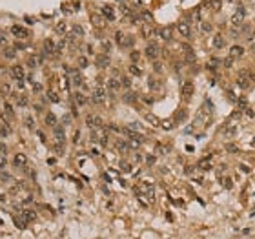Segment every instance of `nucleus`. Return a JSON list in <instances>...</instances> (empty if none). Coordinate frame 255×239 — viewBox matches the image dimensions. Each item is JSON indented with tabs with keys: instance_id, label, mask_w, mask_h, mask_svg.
I'll return each mask as SVG.
<instances>
[{
	"instance_id": "1",
	"label": "nucleus",
	"mask_w": 255,
	"mask_h": 239,
	"mask_svg": "<svg viewBox=\"0 0 255 239\" xmlns=\"http://www.w3.org/2000/svg\"><path fill=\"white\" fill-rule=\"evenodd\" d=\"M137 193H139L140 197H148L149 201L155 199V190H153V186L149 184V183H140L137 186Z\"/></svg>"
},
{
	"instance_id": "2",
	"label": "nucleus",
	"mask_w": 255,
	"mask_h": 239,
	"mask_svg": "<svg viewBox=\"0 0 255 239\" xmlns=\"http://www.w3.org/2000/svg\"><path fill=\"white\" fill-rule=\"evenodd\" d=\"M104 100H106V89L102 86H97L93 89V93H91V102L93 104H102Z\"/></svg>"
},
{
	"instance_id": "3",
	"label": "nucleus",
	"mask_w": 255,
	"mask_h": 239,
	"mask_svg": "<svg viewBox=\"0 0 255 239\" xmlns=\"http://www.w3.org/2000/svg\"><path fill=\"white\" fill-rule=\"evenodd\" d=\"M144 53H146V57L148 58H157L159 55H160V48H159V44H155V42H149L148 46H146V49H144Z\"/></svg>"
},
{
	"instance_id": "4",
	"label": "nucleus",
	"mask_w": 255,
	"mask_h": 239,
	"mask_svg": "<svg viewBox=\"0 0 255 239\" xmlns=\"http://www.w3.org/2000/svg\"><path fill=\"white\" fill-rule=\"evenodd\" d=\"M86 124L89 128H95V130H100L102 128V119L98 115H87L86 117Z\"/></svg>"
},
{
	"instance_id": "5",
	"label": "nucleus",
	"mask_w": 255,
	"mask_h": 239,
	"mask_svg": "<svg viewBox=\"0 0 255 239\" xmlns=\"http://www.w3.org/2000/svg\"><path fill=\"white\" fill-rule=\"evenodd\" d=\"M177 31L181 33V37H184V38H190V35H191L190 24H188V22H184V20H181V22L177 24Z\"/></svg>"
},
{
	"instance_id": "6",
	"label": "nucleus",
	"mask_w": 255,
	"mask_h": 239,
	"mask_svg": "<svg viewBox=\"0 0 255 239\" xmlns=\"http://www.w3.org/2000/svg\"><path fill=\"white\" fill-rule=\"evenodd\" d=\"M244 17H246V9H244V7H239V9H237V13L231 17L233 26H241V24H243V20H244Z\"/></svg>"
},
{
	"instance_id": "7",
	"label": "nucleus",
	"mask_w": 255,
	"mask_h": 239,
	"mask_svg": "<svg viewBox=\"0 0 255 239\" xmlns=\"http://www.w3.org/2000/svg\"><path fill=\"white\" fill-rule=\"evenodd\" d=\"M11 33L17 38H27L29 37V31H27L26 27H22V26H13L11 27Z\"/></svg>"
},
{
	"instance_id": "8",
	"label": "nucleus",
	"mask_w": 255,
	"mask_h": 239,
	"mask_svg": "<svg viewBox=\"0 0 255 239\" xmlns=\"http://www.w3.org/2000/svg\"><path fill=\"white\" fill-rule=\"evenodd\" d=\"M13 162H15V166L17 168H27V157L24 155V153H17L15 155V159H13Z\"/></svg>"
},
{
	"instance_id": "9",
	"label": "nucleus",
	"mask_w": 255,
	"mask_h": 239,
	"mask_svg": "<svg viewBox=\"0 0 255 239\" xmlns=\"http://www.w3.org/2000/svg\"><path fill=\"white\" fill-rule=\"evenodd\" d=\"M193 89H195V88H193V82H191V80H184L182 86H181V91H182L184 97H191V95H193Z\"/></svg>"
},
{
	"instance_id": "10",
	"label": "nucleus",
	"mask_w": 255,
	"mask_h": 239,
	"mask_svg": "<svg viewBox=\"0 0 255 239\" xmlns=\"http://www.w3.org/2000/svg\"><path fill=\"white\" fill-rule=\"evenodd\" d=\"M244 55V48L243 46H231V49H230V58H241Z\"/></svg>"
},
{
	"instance_id": "11",
	"label": "nucleus",
	"mask_w": 255,
	"mask_h": 239,
	"mask_svg": "<svg viewBox=\"0 0 255 239\" xmlns=\"http://www.w3.org/2000/svg\"><path fill=\"white\" fill-rule=\"evenodd\" d=\"M95 64H97L98 68H108V66H109V57H108V55H97Z\"/></svg>"
},
{
	"instance_id": "12",
	"label": "nucleus",
	"mask_w": 255,
	"mask_h": 239,
	"mask_svg": "<svg viewBox=\"0 0 255 239\" xmlns=\"http://www.w3.org/2000/svg\"><path fill=\"white\" fill-rule=\"evenodd\" d=\"M11 75L15 77V80H22L24 79V68L22 66H13L11 68Z\"/></svg>"
},
{
	"instance_id": "13",
	"label": "nucleus",
	"mask_w": 255,
	"mask_h": 239,
	"mask_svg": "<svg viewBox=\"0 0 255 239\" xmlns=\"http://www.w3.org/2000/svg\"><path fill=\"white\" fill-rule=\"evenodd\" d=\"M102 15H104L106 20H115V9L111 6H104L102 7Z\"/></svg>"
},
{
	"instance_id": "14",
	"label": "nucleus",
	"mask_w": 255,
	"mask_h": 239,
	"mask_svg": "<svg viewBox=\"0 0 255 239\" xmlns=\"http://www.w3.org/2000/svg\"><path fill=\"white\" fill-rule=\"evenodd\" d=\"M73 99H75V104H77V106H84V104L87 102V97L84 95V93H80V91H77L73 95Z\"/></svg>"
},
{
	"instance_id": "15",
	"label": "nucleus",
	"mask_w": 255,
	"mask_h": 239,
	"mask_svg": "<svg viewBox=\"0 0 255 239\" xmlns=\"http://www.w3.org/2000/svg\"><path fill=\"white\" fill-rule=\"evenodd\" d=\"M157 33H159V37H160L162 40H170V38H171V29H170V27H160Z\"/></svg>"
},
{
	"instance_id": "16",
	"label": "nucleus",
	"mask_w": 255,
	"mask_h": 239,
	"mask_svg": "<svg viewBox=\"0 0 255 239\" xmlns=\"http://www.w3.org/2000/svg\"><path fill=\"white\" fill-rule=\"evenodd\" d=\"M121 86H122V84H121V80H118V79H109V80H108V88L111 89V91H118Z\"/></svg>"
},
{
	"instance_id": "17",
	"label": "nucleus",
	"mask_w": 255,
	"mask_h": 239,
	"mask_svg": "<svg viewBox=\"0 0 255 239\" xmlns=\"http://www.w3.org/2000/svg\"><path fill=\"white\" fill-rule=\"evenodd\" d=\"M15 225H17L18 228H26V225H27V219L22 215V212H20V215H15Z\"/></svg>"
},
{
	"instance_id": "18",
	"label": "nucleus",
	"mask_w": 255,
	"mask_h": 239,
	"mask_svg": "<svg viewBox=\"0 0 255 239\" xmlns=\"http://www.w3.org/2000/svg\"><path fill=\"white\" fill-rule=\"evenodd\" d=\"M213 48H217V49L224 48V37H222L220 33H217V35L213 37Z\"/></svg>"
},
{
	"instance_id": "19",
	"label": "nucleus",
	"mask_w": 255,
	"mask_h": 239,
	"mask_svg": "<svg viewBox=\"0 0 255 239\" xmlns=\"http://www.w3.org/2000/svg\"><path fill=\"white\" fill-rule=\"evenodd\" d=\"M55 135H57V141H58V144H64V139H66V135H64V130H62L60 126H57V128H55Z\"/></svg>"
},
{
	"instance_id": "20",
	"label": "nucleus",
	"mask_w": 255,
	"mask_h": 239,
	"mask_svg": "<svg viewBox=\"0 0 255 239\" xmlns=\"http://www.w3.org/2000/svg\"><path fill=\"white\" fill-rule=\"evenodd\" d=\"M199 168H202V170H209V168H212V159H209V157L201 159V161H199Z\"/></svg>"
},
{
	"instance_id": "21",
	"label": "nucleus",
	"mask_w": 255,
	"mask_h": 239,
	"mask_svg": "<svg viewBox=\"0 0 255 239\" xmlns=\"http://www.w3.org/2000/svg\"><path fill=\"white\" fill-rule=\"evenodd\" d=\"M122 100H124V102H128V104H133L135 100H137V93L128 91V93H124V95H122Z\"/></svg>"
},
{
	"instance_id": "22",
	"label": "nucleus",
	"mask_w": 255,
	"mask_h": 239,
	"mask_svg": "<svg viewBox=\"0 0 255 239\" xmlns=\"http://www.w3.org/2000/svg\"><path fill=\"white\" fill-rule=\"evenodd\" d=\"M237 84H239V88H243V89H248V88L251 86V84H250V80H248V77H239Z\"/></svg>"
},
{
	"instance_id": "23",
	"label": "nucleus",
	"mask_w": 255,
	"mask_h": 239,
	"mask_svg": "<svg viewBox=\"0 0 255 239\" xmlns=\"http://www.w3.org/2000/svg\"><path fill=\"white\" fill-rule=\"evenodd\" d=\"M46 124L51 126V128H57V117H55L53 113H48V115H46Z\"/></svg>"
},
{
	"instance_id": "24",
	"label": "nucleus",
	"mask_w": 255,
	"mask_h": 239,
	"mask_svg": "<svg viewBox=\"0 0 255 239\" xmlns=\"http://www.w3.org/2000/svg\"><path fill=\"white\" fill-rule=\"evenodd\" d=\"M201 29H202V33H212L213 24H212V22H208V20H204V22L201 24Z\"/></svg>"
},
{
	"instance_id": "25",
	"label": "nucleus",
	"mask_w": 255,
	"mask_h": 239,
	"mask_svg": "<svg viewBox=\"0 0 255 239\" xmlns=\"http://www.w3.org/2000/svg\"><path fill=\"white\" fill-rule=\"evenodd\" d=\"M133 42H135V38H133L131 35H128V37H124V40H122L121 46H122V48H131V46H133Z\"/></svg>"
},
{
	"instance_id": "26",
	"label": "nucleus",
	"mask_w": 255,
	"mask_h": 239,
	"mask_svg": "<svg viewBox=\"0 0 255 239\" xmlns=\"http://www.w3.org/2000/svg\"><path fill=\"white\" fill-rule=\"evenodd\" d=\"M235 131H237V128H235L233 124H230V126L224 128V135H226V137H233V135H235Z\"/></svg>"
},
{
	"instance_id": "27",
	"label": "nucleus",
	"mask_w": 255,
	"mask_h": 239,
	"mask_svg": "<svg viewBox=\"0 0 255 239\" xmlns=\"http://www.w3.org/2000/svg\"><path fill=\"white\" fill-rule=\"evenodd\" d=\"M129 73H131V75H135V77H139V75H142V69H140L137 64H131V66H129Z\"/></svg>"
},
{
	"instance_id": "28",
	"label": "nucleus",
	"mask_w": 255,
	"mask_h": 239,
	"mask_svg": "<svg viewBox=\"0 0 255 239\" xmlns=\"http://www.w3.org/2000/svg\"><path fill=\"white\" fill-rule=\"evenodd\" d=\"M38 62H40L38 57H29V58H27V66H29V68H37Z\"/></svg>"
},
{
	"instance_id": "29",
	"label": "nucleus",
	"mask_w": 255,
	"mask_h": 239,
	"mask_svg": "<svg viewBox=\"0 0 255 239\" xmlns=\"http://www.w3.org/2000/svg\"><path fill=\"white\" fill-rule=\"evenodd\" d=\"M22 215L27 219V223H29V221H33V219L37 217V214H35L33 210H24V212H22Z\"/></svg>"
},
{
	"instance_id": "30",
	"label": "nucleus",
	"mask_w": 255,
	"mask_h": 239,
	"mask_svg": "<svg viewBox=\"0 0 255 239\" xmlns=\"http://www.w3.org/2000/svg\"><path fill=\"white\" fill-rule=\"evenodd\" d=\"M15 99H17L18 106H26V104H27V97L26 95H15Z\"/></svg>"
},
{
	"instance_id": "31",
	"label": "nucleus",
	"mask_w": 255,
	"mask_h": 239,
	"mask_svg": "<svg viewBox=\"0 0 255 239\" xmlns=\"http://www.w3.org/2000/svg\"><path fill=\"white\" fill-rule=\"evenodd\" d=\"M71 80H73L75 86H80L82 84V77L79 75V73H71Z\"/></svg>"
},
{
	"instance_id": "32",
	"label": "nucleus",
	"mask_w": 255,
	"mask_h": 239,
	"mask_svg": "<svg viewBox=\"0 0 255 239\" xmlns=\"http://www.w3.org/2000/svg\"><path fill=\"white\" fill-rule=\"evenodd\" d=\"M155 152H157L159 155H166V153H168V146H162V144H157V148H155Z\"/></svg>"
},
{
	"instance_id": "33",
	"label": "nucleus",
	"mask_w": 255,
	"mask_h": 239,
	"mask_svg": "<svg viewBox=\"0 0 255 239\" xmlns=\"http://www.w3.org/2000/svg\"><path fill=\"white\" fill-rule=\"evenodd\" d=\"M55 31L57 33H66V22H58L55 26Z\"/></svg>"
},
{
	"instance_id": "34",
	"label": "nucleus",
	"mask_w": 255,
	"mask_h": 239,
	"mask_svg": "<svg viewBox=\"0 0 255 239\" xmlns=\"http://www.w3.org/2000/svg\"><path fill=\"white\" fill-rule=\"evenodd\" d=\"M209 4H212V9H213V11H219V9H220V0H209Z\"/></svg>"
},
{
	"instance_id": "35",
	"label": "nucleus",
	"mask_w": 255,
	"mask_h": 239,
	"mask_svg": "<svg viewBox=\"0 0 255 239\" xmlns=\"http://www.w3.org/2000/svg\"><path fill=\"white\" fill-rule=\"evenodd\" d=\"M148 84H149V88H151V89H159V88H160V82H157L155 79H149Z\"/></svg>"
},
{
	"instance_id": "36",
	"label": "nucleus",
	"mask_w": 255,
	"mask_h": 239,
	"mask_svg": "<svg viewBox=\"0 0 255 239\" xmlns=\"http://www.w3.org/2000/svg\"><path fill=\"white\" fill-rule=\"evenodd\" d=\"M121 84H122V88H131V80H129V77L121 79Z\"/></svg>"
},
{
	"instance_id": "37",
	"label": "nucleus",
	"mask_w": 255,
	"mask_h": 239,
	"mask_svg": "<svg viewBox=\"0 0 255 239\" xmlns=\"http://www.w3.org/2000/svg\"><path fill=\"white\" fill-rule=\"evenodd\" d=\"M48 97H49V100H51V102H58V100H60L55 91H49V93H48Z\"/></svg>"
},
{
	"instance_id": "38",
	"label": "nucleus",
	"mask_w": 255,
	"mask_h": 239,
	"mask_svg": "<svg viewBox=\"0 0 255 239\" xmlns=\"http://www.w3.org/2000/svg\"><path fill=\"white\" fill-rule=\"evenodd\" d=\"M9 179H11V175H9L7 172H2V170H0V181H9Z\"/></svg>"
},
{
	"instance_id": "39",
	"label": "nucleus",
	"mask_w": 255,
	"mask_h": 239,
	"mask_svg": "<svg viewBox=\"0 0 255 239\" xmlns=\"http://www.w3.org/2000/svg\"><path fill=\"white\" fill-rule=\"evenodd\" d=\"M115 40H117V44H122V40H124V35H122L121 31H117V33H115Z\"/></svg>"
},
{
	"instance_id": "40",
	"label": "nucleus",
	"mask_w": 255,
	"mask_h": 239,
	"mask_svg": "<svg viewBox=\"0 0 255 239\" xmlns=\"http://www.w3.org/2000/svg\"><path fill=\"white\" fill-rule=\"evenodd\" d=\"M4 57H6V58H15V49H6V51H4Z\"/></svg>"
},
{
	"instance_id": "41",
	"label": "nucleus",
	"mask_w": 255,
	"mask_h": 239,
	"mask_svg": "<svg viewBox=\"0 0 255 239\" xmlns=\"http://www.w3.org/2000/svg\"><path fill=\"white\" fill-rule=\"evenodd\" d=\"M79 66H80V68H86V66H87V58H86V57H79Z\"/></svg>"
},
{
	"instance_id": "42",
	"label": "nucleus",
	"mask_w": 255,
	"mask_h": 239,
	"mask_svg": "<svg viewBox=\"0 0 255 239\" xmlns=\"http://www.w3.org/2000/svg\"><path fill=\"white\" fill-rule=\"evenodd\" d=\"M129 57H131V60H133V62H137L139 58H140V53H139V51H131V55H129Z\"/></svg>"
},
{
	"instance_id": "43",
	"label": "nucleus",
	"mask_w": 255,
	"mask_h": 239,
	"mask_svg": "<svg viewBox=\"0 0 255 239\" xmlns=\"http://www.w3.org/2000/svg\"><path fill=\"white\" fill-rule=\"evenodd\" d=\"M9 91H11V88L7 84H4L2 88H0V93H4V95H9Z\"/></svg>"
},
{
	"instance_id": "44",
	"label": "nucleus",
	"mask_w": 255,
	"mask_h": 239,
	"mask_svg": "<svg viewBox=\"0 0 255 239\" xmlns=\"http://www.w3.org/2000/svg\"><path fill=\"white\" fill-rule=\"evenodd\" d=\"M73 33L82 37V33H84V31H82V27H80V26H75V27H73ZM75 35H73V37H75Z\"/></svg>"
},
{
	"instance_id": "45",
	"label": "nucleus",
	"mask_w": 255,
	"mask_h": 239,
	"mask_svg": "<svg viewBox=\"0 0 255 239\" xmlns=\"http://www.w3.org/2000/svg\"><path fill=\"white\" fill-rule=\"evenodd\" d=\"M9 131H11V130H9V126H2V128H0V135H4V137H6Z\"/></svg>"
},
{
	"instance_id": "46",
	"label": "nucleus",
	"mask_w": 255,
	"mask_h": 239,
	"mask_svg": "<svg viewBox=\"0 0 255 239\" xmlns=\"http://www.w3.org/2000/svg\"><path fill=\"white\" fill-rule=\"evenodd\" d=\"M121 168H122V172H129V170H131V166H129L128 162H122V164H121Z\"/></svg>"
},
{
	"instance_id": "47",
	"label": "nucleus",
	"mask_w": 255,
	"mask_h": 239,
	"mask_svg": "<svg viewBox=\"0 0 255 239\" xmlns=\"http://www.w3.org/2000/svg\"><path fill=\"white\" fill-rule=\"evenodd\" d=\"M222 184L226 188H231V179H222Z\"/></svg>"
},
{
	"instance_id": "48",
	"label": "nucleus",
	"mask_w": 255,
	"mask_h": 239,
	"mask_svg": "<svg viewBox=\"0 0 255 239\" xmlns=\"http://www.w3.org/2000/svg\"><path fill=\"white\" fill-rule=\"evenodd\" d=\"M26 124H27V128H33V121H31V117H26Z\"/></svg>"
},
{
	"instance_id": "49",
	"label": "nucleus",
	"mask_w": 255,
	"mask_h": 239,
	"mask_svg": "<svg viewBox=\"0 0 255 239\" xmlns=\"http://www.w3.org/2000/svg\"><path fill=\"white\" fill-rule=\"evenodd\" d=\"M231 62H233V58H230V57H228L226 60H224V66H226V68H231Z\"/></svg>"
},
{
	"instance_id": "50",
	"label": "nucleus",
	"mask_w": 255,
	"mask_h": 239,
	"mask_svg": "<svg viewBox=\"0 0 255 239\" xmlns=\"http://www.w3.org/2000/svg\"><path fill=\"white\" fill-rule=\"evenodd\" d=\"M226 150H228V152H235L237 148H235V144H226Z\"/></svg>"
},
{
	"instance_id": "51",
	"label": "nucleus",
	"mask_w": 255,
	"mask_h": 239,
	"mask_svg": "<svg viewBox=\"0 0 255 239\" xmlns=\"http://www.w3.org/2000/svg\"><path fill=\"white\" fill-rule=\"evenodd\" d=\"M146 162H148V164H153V162H155V157H153V155H148Z\"/></svg>"
},
{
	"instance_id": "52",
	"label": "nucleus",
	"mask_w": 255,
	"mask_h": 239,
	"mask_svg": "<svg viewBox=\"0 0 255 239\" xmlns=\"http://www.w3.org/2000/svg\"><path fill=\"white\" fill-rule=\"evenodd\" d=\"M246 115H248L250 119H253V117H255V113H253V111H251L250 108H246Z\"/></svg>"
},
{
	"instance_id": "53",
	"label": "nucleus",
	"mask_w": 255,
	"mask_h": 239,
	"mask_svg": "<svg viewBox=\"0 0 255 239\" xmlns=\"http://www.w3.org/2000/svg\"><path fill=\"white\" fill-rule=\"evenodd\" d=\"M69 122H71V117H69V115H66V117H64V124H66V126H68V124H69Z\"/></svg>"
},
{
	"instance_id": "54",
	"label": "nucleus",
	"mask_w": 255,
	"mask_h": 239,
	"mask_svg": "<svg viewBox=\"0 0 255 239\" xmlns=\"http://www.w3.org/2000/svg\"><path fill=\"white\" fill-rule=\"evenodd\" d=\"M239 106H246V99H239Z\"/></svg>"
},
{
	"instance_id": "55",
	"label": "nucleus",
	"mask_w": 255,
	"mask_h": 239,
	"mask_svg": "<svg viewBox=\"0 0 255 239\" xmlns=\"http://www.w3.org/2000/svg\"><path fill=\"white\" fill-rule=\"evenodd\" d=\"M2 42H6V35H4V33H0V44H2Z\"/></svg>"
},
{
	"instance_id": "56",
	"label": "nucleus",
	"mask_w": 255,
	"mask_h": 239,
	"mask_svg": "<svg viewBox=\"0 0 255 239\" xmlns=\"http://www.w3.org/2000/svg\"><path fill=\"white\" fill-rule=\"evenodd\" d=\"M153 66H155V71H160V64H159V62H155Z\"/></svg>"
},
{
	"instance_id": "57",
	"label": "nucleus",
	"mask_w": 255,
	"mask_h": 239,
	"mask_svg": "<svg viewBox=\"0 0 255 239\" xmlns=\"http://www.w3.org/2000/svg\"><path fill=\"white\" fill-rule=\"evenodd\" d=\"M250 49H251V53L255 55V42H251V48H250Z\"/></svg>"
}]
</instances>
